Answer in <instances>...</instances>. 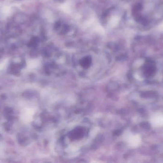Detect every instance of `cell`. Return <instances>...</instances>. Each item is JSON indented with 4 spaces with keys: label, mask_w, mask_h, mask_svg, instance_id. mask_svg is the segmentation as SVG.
I'll return each instance as SVG.
<instances>
[{
    "label": "cell",
    "mask_w": 163,
    "mask_h": 163,
    "mask_svg": "<svg viewBox=\"0 0 163 163\" xmlns=\"http://www.w3.org/2000/svg\"><path fill=\"white\" fill-rule=\"evenodd\" d=\"M158 28L161 31H163V22L161 23V24H160Z\"/></svg>",
    "instance_id": "cell-2"
},
{
    "label": "cell",
    "mask_w": 163,
    "mask_h": 163,
    "mask_svg": "<svg viewBox=\"0 0 163 163\" xmlns=\"http://www.w3.org/2000/svg\"><path fill=\"white\" fill-rule=\"evenodd\" d=\"M34 112V110L32 108H25L24 109L23 112L21 113L22 121L26 122H30L33 116Z\"/></svg>",
    "instance_id": "cell-1"
}]
</instances>
